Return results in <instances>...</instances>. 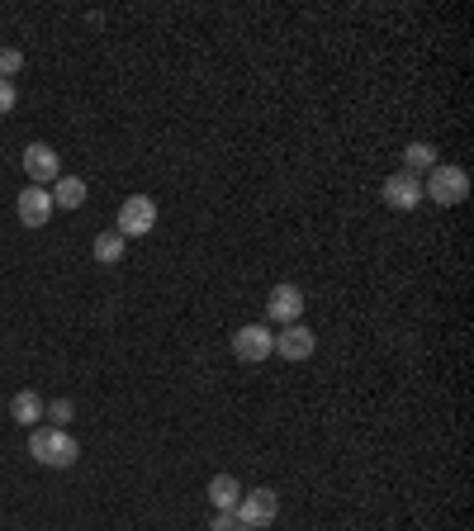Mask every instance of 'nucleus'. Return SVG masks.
I'll use <instances>...</instances> for the list:
<instances>
[{"instance_id":"f257e3e1","label":"nucleus","mask_w":474,"mask_h":531,"mask_svg":"<svg viewBox=\"0 0 474 531\" xmlns=\"http://www.w3.org/2000/svg\"><path fill=\"white\" fill-rule=\"evenodd\" d=\"M29 456L38 465H48V470H72L76 456H81V446L67 427H34V437H29Z\"/></svg>"},{"instance_id":"f03ea898","label":"nucleus","mask_w":474,"mask_h":531,"mask_svg":"<svg viewBox=\"0 0 474 531\" xmlns=\"http://www.w3.org/2000/svg\"><path fill=\"white\" fill-rule=\"evenodd\" d=\"M465 195H470V176L460 166H432L422 181V200L432 204H465Z\"/></svg>"},{"instance_id":"7ed1b4c3","label":"nucleus","mask_w":474,"mask_h":531,"mask_svg":"<svg viewBox=\"0 0 474 531\" xmlns=\"http://www.w3.org/2000/svg\"><path fill=\"white\" fill-rule=\"evenodd\" d=\"M233 517H237V527L266 531V527L275 522V517H280V494H275V489H252V494L237 498Z\"/></svg>"},{"instance_id":"20e7f679","label":"nucleus","mask_w":474,"mask_h":531,"mask_svg":"<svg viewBox=\"0 0 474 531\" xmlns=\"http://www.w3.org/2000/svg\"><path fill=\"white\" fill-rule=\"evenodd\" d=\"M157 228V200L152 195H128L124 204H119V223H114V233L119 238H147Z\"/></svg>"},{"instance_id":"39448f33","label":"nucleus","mask_w":474,"mask_h":531,"mask_svg":"<svg viewBox=\"0 0 474 531\" xmlns=\"http://www.w3.org/2000/svg\"><path fill=\"white\" fill-rule=\"evenodd\" d=\"M271 351H275V337L261 328V323H242V328L233 332V356H237V361H247V366H261Z\"/></svg>"},{"instance_id":"423d86ee","label":"nucleus","mask_w":474,"mask_h":531,"mask_svg":"<svg viewBox=\"0 0 474 531\" xmlns=\"http://www.w3.org/2000/svg\"><path fill=\"white\" fill-rule=\"evenodd\" d=\"M19 162H24L29 185H53L57 176H62V157H57V147H48V143H29Z\"/></svg>"},{"instance_id":"0eeeda50","label":"nucleus","mask_w":474,"mask_h":531,"mask_svg":"<svg viewBox=\"0 0 474 531\" xmlns=\"http://www.w3.org/2000/svg\"><path fill=\"white\" fill-rule=\"evenodd\" d=\"M15 214H19L24 228H48V219H53V195L38 190V185H29V190H19Z\"/></svg>"},{"instance_id":"6e6552de","label":"nucleus","mask_w":474,"mask_h":531,"mask_svg":"<svg viewBox=\"0 0 474 531\" xmlns=\"http://www.w3.org/2000/svg\"><path fill=\"white\" fill-rule=\"evenodd\" d=\"M380 200L389 204V209H418L422 204V181L418 176H408V171H394V176L380 185Z\"/></svg>"},{"instance_id":"1a4fd4ad","label":"nucleus","mask_w":474,"mask_h":531,"mask_svg":"<svg viewBox=\"0 0 474 531\" xmlns=\"http://www.w3.org/2000/svg\"><path fill=\"white\" fill-rule=\"evenodd\" d=\"M266 313H271L275 323H285V328L299 323V313H304V290L290 285V280H285V285H275V290L266 294Z\"/></svg>"},{"instance_id":"9d476101","label":"nucleus","mask_w":474,"mask_h":531,"mask_svg":"<svg viewBox=\"0 0 474 531\" xmlns=\"http://www.w3.org/2000/svg\"><path fill=\"white\" fill-rule=\"evenodd\" d=\"M313 351H318V337H313L304 323H290V328L275 337V351H271V356H285V361H309Z\"/></svg>"},{"instance_id":"9b49d317","label":"nucleus","mask_w":474,"mask_h":531,"mask_svg":"<svg viewBox=\"0 0 474 531\" xmlns=\"http://www.w3.org/2000/svg\"><path fill=\"white\" fill-rule=\"evenodd\" d=\"M48 195H53V209H81L91 190H86V181H81V176H57Z\"/></svg>"},{"instance_id":"f8f14e48","label":"nucleus","mask_w":474,"mask_h":531,"mask_svg":"<svg viewBox=\"0 0 474 531\" xmlns=\"http://www.w3.org/2000/svg\"><path fill=\"white\" fill-rule=\"evenodd\" d=\"M43 408H48V403L38 399L34 389H19L15 399H10V418H15L19 427H38V422H43Z\"/></svg>"},{"instance_id":"ddd939ff","label":"nucleus","mask_w":474,"mask_h":531,"mask_svg":"<svg viewBox=\"0 0 474 531\" xmlns=\"http://www.w3.org/2000/svg\"><path fill=\"white\" fill-rule=\"evenodd\" d=\"M432 166H441V157H437V147L432 143H408L403 147V171H408V176H418L422 181Z\"/></svg>"},{"instance_id":"4468645a","label":"nucleus","mask_w":474,"mask_h":531,"mask_svg":"<svg viewBox=\"0 0 474 531\" xmlns=\"http://www.w3.org/2000/svg\"><path fill=\"white\" fill-rule=\"evenodd\" d=\"M237 498H242V484L233 475H214L209 479V503H214V513H233Z\"/></svg>"},{"instance_id":"2eb2a0df","label":"nucleus","mask_w":474,"mask_h":531,"mask_svg":"<svg viewBox=\"0 0 474 531\" xmlns=\"http://www.w3.org/2000/svg\"><path fill=\"white\" fill-rule=\"evenodd\" d=\"M124 247H128V242L119 238L114 228H110V233H100V238L91 242V252H95V261H100V266H119V261H124Z\"/></svg>"},{"instance_id":"dca6fc26","label":"nucleus","mask_w":474,"mask_h":531,"mask_svg":"<svg viewBox=\"0 0 474 531\" xmlns=\"http://www.w3.org/2000/svg\"><path fill=\"white\" fill-rule=\"evenodd\" d=\"M43 418H53V427H67V422L76 418V403L72 399H53L48 408H43Z\"/></svg>"},{"instance_id":"f3484780","label":"nucleus","mask_w":474,"mask_h":531,"mask_svg":"<svg viewBox=\"0 0 474 531\" xmlns=\"http://www.w3.org/2000/svg\"><path fill=\"white\" fill-rule=\"evenodd\" d=\"M19 67H24V53L19 48H0V81L19 76Z\"/></svg>"},{"instance_id":"a211bd4d","label":"nucleus","mask_w":474,"mask_h":531,"mask_svg":"<svg viewBox=\"0 0 474 531\" xmlns=\"http://www.w3.org/2000/svg\"><path fill=\"white\" fill-rule=\"evenodd\" d=\"M19 105V91H15V81H0V114H10Z\"/></svg>"},{"instance_id":"6ab92c4d","label":"nucleus","mask_w":474,"mask_h":531,"mask_svg":"<svg viewBox=\"0 0 474 531\" xmlns=\"http://www.w3.org/2000/svg\"><path fill=\"white\" fill-rule=\"evenodd\" d=\"M209 531H237V517L233 513H214L209 517Z\"/></svg>"},{"instance_id":"aec40b11","label":"nucleus","mask_w":474,"mask_h":531,"mask_svg":"<svg viewBox=\"0 0 474 531\" xmlns=\"http://www.w3.org/2000/svg\"><path fill=\"white\" fill-rule=\"evenodd\" d=\"M237 531H252V527H237Z\"/></svg>"}]
</instances>
